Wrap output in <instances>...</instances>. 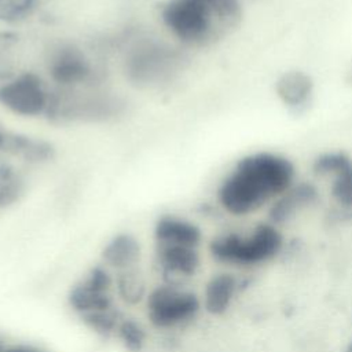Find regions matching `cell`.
<instances>
[{
    "instance_id": "obj_1",
    "label": "cell",
    "mask_w": 352,
    "mask_h": 352,
    "mask_svg": "<svg viewBox=\"0 0 352 352\" xmlns=\"http://www.w3.org/2000/svg\"><path fill=\"white\" fill-rule=\"evenodd\" d=\"M294 165L286 157L261 151L243 157L221 182L217 199L235 216L252 213L283 195L294 182Z\"/></svg>"
},
{
    "instance_id": "obj_2",
    "label": "cell",
    "mask_w": 352,
    "mask_h": 352,
    "mask_svg": "<svg viewBox=\"0 0 352 352\" xmlns=\"http://www.w3.org/2000/svg\"><path fill=\"white\" fill-rule=\"evenodd\" d=\"M242 18L239 0H169L161 11L170 34L190 47H208L228 37Z\"/></svg>"
},
{
    "instance_id": "obj_3",
    "label": "cell",
    "mask_w": 352,
    "mask_h": 352,
    "mask_svg": "<svg viewBox=\"0 0 352 352\" xmlns=\"http://www.w3.org/2000/svg\"><path fill=\"white\" fill-rule=\"evenodd\" d=\"M282 246L279 231L270 224L257 226L250 234H226L210 243V254L219 263L253 265L274 257Z\"/></svg>"
},
{
    "instance_id": "obj_4",
    "label": "cell",
    "mask_w": 352,
    "mask_h": 352,
    "mask_svg": "<svg viewBox=\"0 0 352 352\" xmlns=\"http://www.w3.org/2000/svg\"><path fill=\"white\" fill-rule=\"evenodd\" d=\"M146 315L158 330H176L192 322L201 308L198 297L182 285L162 283L147 293Z\"/></svg>"
},
{
    "instance_id": "obj_5",
    "label": "cell",
    "mask_w": 352,
    "mask_h": 352,
    "mask_svg": "<svg viewBox=\"0 0 352 352\" xmlns=\"http://www.w3.org/2000/svg\"><path fill=\"white\" fill-rule=\"evenodd\" d=\"M0 104L22 117H37L50 111L51 95L34 73H19L0 84Z\"/></svg>"
},
{
    "instance_id": "obj_6",
    "label": "cell",
    "mask_w": 352,
    "mask_h": 352,
    "mask_svg": "<svg viewBox=\"0 0 352 352\" xmlns=\"http://www.w3.org/2000/svg\"><path fill=\"white\" fill-rule=\"evenodd\" d=\"M114 276L109 268L96 265L91 268L69 293V305L81 318L116 308L113 301Z\"/></svg>"
},
{
    "instance_id": "obj_7",
    "label": "cell",
    "mask_w": 352,
    "mask_h": 352,
    "mask_svg": "<svg viewBox=\"0 0 352 352\" xmlns=\"http://www.w3.org/2000/svg\"><path fill=\"white\" fill-rule=\"evenodd\" d=\"M48 73L58 85L73 88L91 78L92 66L81 50L73 45H60L48 60Z\"/></svg>"
},
{
    "instance_id": "obj_8",
    "label": "cell",
    "mask_w": 352,
    "mask_h": 352,
    "mask_svg": "<svg viewBox=\"0 0 352 352\" xmlns=\"http://www.w3.org/2000/svg\"><path fill=\"white\" fill-rule=\"evenodd\" d=\"M155 265L164 280L169 285H182L194 276L199 268L197 248L155 246Z\"/></svg>"
},
{
    "instance_id": "obj_9",
    "label": "cell",
    "mask_w": 352,
    "mask_h": 352,
    "mask_svg": "<svg viewBox=\"0 0 352 352\" xmlns=\"http://www.w3.org/2000/svg\"><path fill=\"white\" fill-rule=\"evenodd\" d=\"M314 169L319 175L333 176L331 194L346 208L352 206V160L344 153H326L315 160Z\"/></svg>"
},
{
    "instance_id": "obj_10",
    "label": "cell",
    "mask_w": 352,
    "mask_h": 352,
    "mask_svg": "<svg viewBox=\"0 0 352 352\" xmlns=\"http://www.w3.org/2000/svg\"><path fill=\"white\" fill-rule=\"evenodd\" d=\"M153 235L155 246H188L198 249L202 239L197 224L173 214L161 216L155 221Z\"/></svg>"
},
{
    "instance_id": "obj_11",
    "label": "cell",
    "mask_w": 352,
    "mask_h": 352,
    "mask_svg": "<svg viewBox=\"0 0 352 352\" xmlns=\"http://www.w3.org/2000/svg\"><path fill=\"white\" fill-rule=\"evenodd\" d=\"M140 256L142 248L139 241L128 232L114 235L102 249L103 265L116 272L136 268Z\"/></svg>"
},
{
    "instance_id": "obj_12",
    "label": "cell",
    "mask_w": 352,
    "mask_h": 352,
    "mask_svg": "<svg viewBox=\"0 0 352 352\" xmlns=\"http://www.w3.org/2000/svg\"><path fill=\"white\" fill-rule=\"evenodd\" d=\"M275 92L285 106L298 111L311 103L314 81L301 70L286 72L276 80Z\"/></svg>"
},
{
    "instance_id": "obj_13",
    "label": "cell",
    "mask_w": 352,
    "mask_h": 352,
    "mask_svg": "<svg viewBox=\"0 0 352 352\" xmlns=\"http://www.w3.org/2000/svg\"><path fill=\"white\" fill-rule=\"evenodd\" d=\"M238 282L231 274H217L210 278L204 292V305L212 315L224 314L236 293Z\"/></svg>"
},
{
    "instance_id": "obj_14",
    "label": "cell",
    "mask_w": 352,
    "mask_h": 352,
    "mask_svg": "<svg viewBox=\"0 0 352 352\" xmlns=\"http://www.w3.org/2000/svg\"><path fill=\"white\" fill-rule=\"evenodd\" d=\"M166 60H169V55L164 48L143 47L129 60V72L139 81H151L155 77H161L165 72Z\"/></svg>"
},
{
    "instance_id": "obj_15",
    "label": "cell",
    "mask_w": 352,
    "mask_h": 352,
    "mask_svg": "<svg viewBox=\"0 0 352 352\" xmlns=\"http://www.w3.org/2000/svg\"><path fill=\"white\" fill-rule=\"evenodd\" d=\"M0 150L37 162L50 158L52 151V148L44 142L4 132H0Z\"/></svg>"
},
{
    "instance_id": "obj_16",
    "label": "cell",
    "mask_w": 352,
    "mask_h": 352,
    "mask_svg": "<svg viewBox=\"0 0 352 352\" xmlns=\"http://www.w3.org/2000/svg\"><path fill=\"white\" fill-rule=\"evenodd\" d=\"M316 198V191L309 184H298L297 187H290L283 195H280L272 209L271 217L274 221H283L293 216L296 210L311 204Z\"/></svg>"
},
{
    "instance_id": "obj_17",
    "label": "cell",
    "mask_w": 352,
    "mask_h": 352,
    "mask_svg": "<svg viewBox=\"0 0 352 352\" xmlns=\"http://www.w3.org/2000/svg\"><path fill=\"white\" fill-rule=\"evenodd\" d=\"M114 290L118 297L128 305H136L146 300L147 287L143 275L138 268L116 272Z\"/></svg>"
},
{
    "instance_id": "obj_18",
    "label": "cell",
    "mask_w": 352,
    "mask_h": 352,
    "mask_svg": "<svg viewBox=\"0 0 352 352\" xmlns=\"http://www.w3.org/2000/svg\"><path fill=\"white\" fill-rule=\"evenodd\" d=\"M116 337L129 352H140L147 341V333L144 327L139 322L126 318L121 320Z\"/></svg>"
},
{
    "instance_id": "obj_19",
    "label": "cell",
    "mask_w": 352,
    "mask_h": 352,
    "mask_svg": "<svg viewBox=\"0 0 352 352\" xmlns=\"http://www.w3.org/2000/svg\"><path fill=\"white\" fill-rule=\"evenodd\" d=\"M38 0H0V22L18 23L28 19Z\"/></svg>"
},
{
    "instance_id": "obj_20",
    "label": "cell",
    "mask_w": 352,
    "mask_h": 352,
    "mask_svg": "<svg viewBox=\"0 0 352 352\" xmlns=\"http://www.w3.org/2000/svg\"><path fill=\"white\" fill-rule=\"evenodd\" d=\"M1 352H43V351L33 346H28V345H14L8 348H3Z\"/></svg>"
},
{
    "instance_id": "obj_21",
    "label": "cell",
    "mask_w": 352,
    "mask_h": 352,
    "mask_svg": "<svg viewBox=\"0 0 352 352\" xmlns=\"http://www.w3.org/2000/svg\"><path fill=\"white\" fill-rule=\"evenodd\" d=\"M348 352H352V340H351V342L348 345Z\"/></svg>"
},
{
    "instance_id": "obj_22",
    "label": "cell",
    "mask_w": 352,
    "mask_h": 352,
    "mask_svg": "<svg viewBox=\"0 0 352 352\" xmlns=\"http://www.w3.org/2000/svg\"><path fill=\"white\" fill-rule=\"evenodd\" d=\"M3 348H4V346H3V344H1V341H0V352L3 351Z\"/></svg>"
},
{
    "instance_id": "obj_23",
    "label": "cell",
    "mask_w": 352,
    "mask_h": 352,
    "mask_svg": "<svg viewBox=\"0 0 352 352\" xmlns=\"http://www.w3.org/2000/svg\"><path fill=\"white\" fill-rule=\"evenodd\" d=\"M351 76H352V72H351Z\"/></svg>"
}]
</instances>
